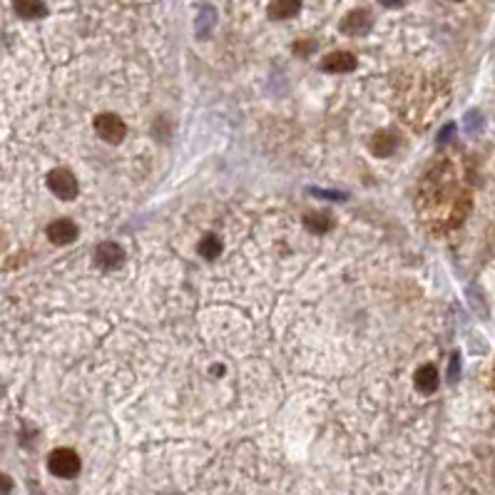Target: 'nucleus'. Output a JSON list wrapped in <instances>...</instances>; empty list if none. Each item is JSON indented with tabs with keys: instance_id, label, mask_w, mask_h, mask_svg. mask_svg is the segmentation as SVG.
<instances>
[{
	"instance_id": "nucleus-1",
	"label": "nucleus",
	"mask_w": 495,
	"mask_h": 495,
	"mask_svg": "<svg viewBox=\"0 0 495 495\" xmlns=\"http://www.w3.org/2000/svg\"><path fill=\"white\" fill-rule=\"evenodd\" d=\"M80 456L75 453L73 448H55L53 453L48 456V468L58 478H75L80 473Z\"/></svg>"
},
{
	"instance_id": "nucleus-2",
	"label": "nucleus",
	"mask_w": 495,
	"mask_h": 495,
	"mask_svg": "<svg viewBox=\"0 0 495 495\" xmlns=\"http://www.w3.org/2000/svg\"><path fill=\"white\" fill-rule=\"evenodd\" d=\"M48 187L55 197H60V200H65V202L75 200V197H78V190H80L75 174L65 167H58L48 174Z\"/></svg>"
},
{
	"instance_id": "nucleus-3",
	"label": "nucleus",
	"mask_w": 495,
	"mask_h": 495,
	"mask_svg": "<svg viewBox=\"0 0 495 495\" xmlns=\"http://www.w3.org/2000/svg\"><path fill=\"white\" fill-rule=\"evenodd\" d=\"M95 132H97V138L105 140L107 145H120L122 140H125V135H127V127L117 115L105 112V115H97Z\"/></svg>"
},
{
	"instance_id": "nucleus-4",
	"label": "nucleus",
	"mask_w": 495,
	"mask_h": 495,
	"mask_svg": "<svg viewBox=\"0 0 495 495\" xmlns=\"http://www.w3.org/2000/svg\"><path fill=\"white\" fill-rule=\"evenodd\" d=\"M371 25H374L371 13L358 8V11H351L341 20V32H346V35H351V37H358V35H366V32L371 30Z\"/></svg>"
},
{
	"instance_id": "nucleus-5",
	"label": "nucleus",
	"mask_w": 495,
	"mask_h": 495,
	"mask_svg": "<svg viewBox=\"0 0 495 495\" xmlns=\"http://www.w3.org/2000/svg\"><path fill=\"white\" fill-rule=\"evenodd\" d=\"M78 224L70 219H55L48 227V239L58 247H65V244H73L78 239Z\"/></svg>"
},
{
	"instance_id": "nucleus-6",
	"label": "nucleus",
	"mask_w": 495,
	"mask_h": 495,
	"mask_svg": "<svg viewBox=\"0 0 495 495\" xmlns=\"http://www.w3.org/2000/svg\"><path fill=\"white\" fill-rule=\"evenodd\" d=\"M95 262L100 264L102 269H117L122 262H125V252H122L120 244L105 242V244H100V247H97Z\"/></svg>"
},
{
	"instance_id": "nucleus-7",
	"label": "nucleus",
	"mask_w": 495,
	"mask_h": 495,
	"mask_svg": "<svg viewBox=\"0 0 495 495\" xmlns=\"http://www.w3.org/2000/svg\"><path fill=\"white\" fill-rule=\"evenodd\" d=\"M353 68H356V58H353L351 53H343V50L329 53L326 58L322 60L324 73H351Z\"/></svg>"
},
{
	"instance_id": "nucleus-8",
	"label": "nucleus",
	"mask_w": 495,
	"mask_h": 495,
	"mask_svg": "<svg viewBox=\"0 0 495 495\" xmlns=\"http://www.w3.org/2000/svg\"><path fill=\"white\" fill-rule=\"evenodd\" d=\"M396 145H398V138H396L391 130H381L371 138V152L376 157H389V154L396 152Z\"/></svg>"
},
{
	"instance_id": "nucleus-9",
	"label": "nucleus",
	"mask_w": 495,
	"mask_h": 495,
	"mask_svg": "<svg viewBox=\"0 0 495 495\" xmlns=\"http://www.w3.org/2000/svg\"><path fill=\"white\" fill-rule=\"evenodd\" d=\"M438 384H441V374H438L436 366L426 364L421 366V369L416 371V389L421 391V393H436L438 391Z\"/></svg>"
},
{
	"instance_id": "nucleus-10",
	"label": "nucleus",
	"mask_w": 495,
	"mask_h": 495,
	"mask_svg": "<svg viewBox=\"0 0 495 495\" xmlns=\"http://www.w3.org/2000/svg\"><path fill=\"white\" fill-rule=\"evenodd\" d=\"M301 11V0H271L269 6V18L271 20H289Z\"/></svg>"
},
{
	"instance_id": "nucleus-11",
	"label": "nucleus",
	"mask_w": 495,
	"mask_h": 495,
	"mask_svg": "<svg viewBox=\"0 0 495 495\" xmlns=\"http://www.w3.org/2000/svg\"><path fill=\"white\" fill-rule=\"evenodd\" d=\"M16 13L25 20H37L48 13V8L42 0H16Z\"/></svg>"
},
{
	"instance_id": "nucleus-12",
	"label": "nucleus",
	"mask_w": 495,
	"mask_h": 495,
	"mask_svg": "<svg viewBox=\"0 0 495 495\" xmlns=\"http://www.w3.org/2000/svg\"><path fill=\"white\" fill-rule=\"evenodd\" d=\"M304 224H306V229H311V232L322 234L331 227V216L324 214V212H309V214L304 216Z\"/></svg>"
},
{
	"instance_id": "nucleus-13",
	"label": "nucleus",
	"mask_w": 495,
	"mask_h": 495,
	"mask_svg": "<svg viewBox=\"0 0 495 495\" xmlns=\"http://www.w3.org/2000/svg\"><path fill=\"white\" fill-rule=\"evenodd\" d=\"M200 254L204 259H216L221 254V242L216 234H207L204 239L200 242Z\"/></svg>"
},
{
	"instance_id": "nucleus-14",
	"label": "nucleus",
	"mask_w": 495,
	"mask_h": 495,
	"mask_svg": "<svg viewBox=\"0 0 495 495\" xmlns=\"http://www.w3.org/2000/svg\"><path fill=\"white\" fill-rule=\"evenodd\" d=\"M214 18H216V13L212 11V8H204V11L200 13V20H197V35H207L209 32V28L214 25Z\"/></svg>"
},
{
	"instance_id": "nucleus-15",
	"label": "nucleus",
	"mask_w": 495,
	"mask_h": 495,
	"mask_svg": "<svg viewBox=\"0 0 495 495\" xmlns=\"http://www.w3.org/2000/svg\"><path fill=\"white\" fill-rule=\"evenodd\" d=\"M480 125H483V115H480L478 110H470L468 115H465V127H468V132L480 130Z\"/></svg>"
},
{
	"instance_id": "nucleus-16",
	"label": "nucleus",
	"mask_w": 495,
	"mask_h": 495,
	"mask_svg": "<svg viewBox=\"0 0 495 495\" xmlns=\"http://www.w3.org/2000/svg\"><path fill=\"white\" fill-rule=\"evenodd\" d=\"M458 374H460V356L458 353H453V358H451V369H448V379H451V384L458 381Z\"/></svg>"
},
{
	"instance_id": "nucleus-17",
	"label": "nucleus",
	"mask_w": 495,
	"mask_h": 495,
	"mask_svg": "<svg viewBox=\"0 0 495 495\" xmlns=\"http://www.w3.org/2000/svg\"><path fill=\"white\" fill-rule=\"evenodd\" d=\"M11 493H13V478L0 473V495H11Z\"/></svg>"
},
{
	"instance_id": "nucleus-18",
	"label": "nucleus",
	"mask_w": 495,
	"mask_h": 495,
	"mask_svg": "<svg viewBox=\"0 0 495 495\" xmlns=\"http://www.w3.org/2000/svg\"><path fill=\"white\" fill-rule=\"evenodd\" d=\"M379 3L386 8H401V6H406L408 0H379Z\"/></svg>"
},
{
	"instance_id": "nucleus-19",
	"label": "nucleus",
	"mask_w": 495,
	"mask_h": 495,
	"mask_svg": "<svg viewBox=\"0 0 495 495\" xmlns=\"http://www.w3.org/2000/svg\"><path fill=\"white\" fill-rule=\"evenodd\" d=\"M453 132H456V127H453V125H448L446 132H441V138H438V140H441V142H446V140L453 138Z\"/></svg>"
},
{
	"instance_id": "nucleus-20",
	"label": "nucleus",
	"mask_w": 495,
	"mask_h": 495,
	"mask_svg": "<svg viewBox=\"0 0 495 495\" xmlns=\"http://www.w3.org/2000/svg\"><path fill=\"white\" fill-rule=\"evenodd\" d=\"M30 488H32V495H42V493H40V490H37V488H35V485H30Z\"/></svg>"
},
{
	"instance_id": "nucleus-21",
	"label": "nucleus",
	"mask_w": 495,
	"mask_h": 495,
	"mask_svg": "<svg viewBox=\"0 0 495 495\" xmlns=\"http://www.w3.org/2000/svg\"><path fill=\"white\" fill-rule=\"evenodd\" d=\"M0 393H3V386H0Z\"/></svg>"
}]
</instances>
